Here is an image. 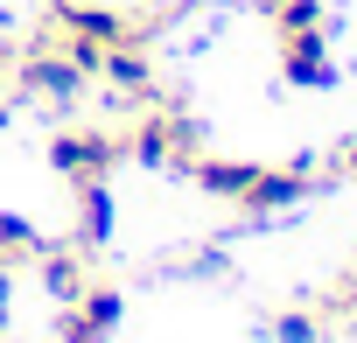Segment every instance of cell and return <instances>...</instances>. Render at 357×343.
Wrapping results in <instances>:
<instances>
[{"mask_svg": "<svg viewBox=\"0 0 357 343\" xmlns=\"http://www.w3.org/2000/svg\"><path fill=\"white\" fill-rule=\"evenodd\" d=\"M280 77H287L294 91H329V84H336V63H329V36H322V29L280 36Z\"/></svg>", "mask_w": 357, "mask_h": 343, "instance_id": "1", "label": "cell"}, {"mask_svg": "<svg viewBox=\"0 0 357 343\" xmlns=\"http://www.w3.org/2000/svg\"><path fill=\"white\" fill-rule=\"evenodd\" d=\"M119 329V287H84L77 301H63L56 315V336L63 343H105Z\"/></svg>", "mask_w": 357, "mask_h": 343, "instance_id": "2", "label": "cell"}, {"mask_svg": "<svg viewBox=\"0 0 357 343\" xmlns=\"http://www.w3.org/2000/svg\"><path fill=\"white\" fill-rule=\"evenodd\" d=\"M119 154H126V140H112V133H56V140H50V168H56V176H70V183L105 176Z\"/></svg>", "mask_w": 357, "mask_h": 343, "instance_id": "3", "label": "cell"}, {"mask_svg": "<svg viewBox=\"0 0 357 343\" xmlns=\"http://www.w3.org/2000/svg\"><path fill=\"white\" fill-rule=\"evenodd\" d=\"M22 91H29V98H43V105H77V98H84V70H77L63 49H56V56H50V49H36V56L22 63Z\"/></svg>", "mask_w": 357, "mask_h": 343, "instance_id": "4", "label": "cell"}, {"mask_svg": "<svg viewBox=\"0 0 357 343\" xmlns=\"http://www.w3.org/2000/svg\"><path fill=\"white\" fill-rule=\"evenodd\" d=\"M308 197V161H294V168H259V176L245 183V197H238V211L245 218H273V211H294Z\"/></svg>", "mask_w": 357, "mask_h": 343, "instance_id": "5", "label": "cell"}, {"mask_svg": "<svg viewBox=\"0 0 357 343\" xmlns=\"http://www.w3.org/2000/svg\"><path fill=\"white\" fill-rule=\"evenodd\" d=\"M56 22L63 36H84V43H140L133 22L119 8H98V0H56Z\"/></svg>", "mask_w": 357, "mask_h": 343, "instance_id": "6", "label": "cell"}, {"mask_svg": "<svg viewBox=\"0 0 357 343\" xmlns=\"http://www.w3.org/2000/svg\"><path fill=\"white\" fill-rule=\"evenodd\" d=\"M190 140H197V133L175 119V112H154V119H140V133H133V147H126V154H140L147 168H161V161H183V154H190Z\"/></svg>", "mask_w": 357, "mask_h": 343, "instance_id": "7", "label": "cell"}, {"mask_svg": "<svg viewBox=\"0 0 357 343\" xmlns=\"http://www.w3.org/2000/svg\"><path fill=\"white\" fill-rule=\"evenodd\" d=\"M98 77H105V84H119L126 98H154V70H147V56H140L133 43H112V49H105V63H98Z\"/></svg>", "mask_w": 357, "mask_h": 343, "instance_id": "8", "label": "cell"}, {"mask_svg": "<svg viewBox=\"0 0 357 343\" xmlns=\"http://www.w3.org/2000/svg\"><path fill=\"white\" fill-rule=\"evenodd\" d=\"M77 238L84 245H105L112 238V190H105V176H84L77 183Z\"/></svg>", "mask_w": 357, "mask_h": 343, "instance_id": "9", "label": "cell"}, {"mask_svg": "<svg viewBox=\"0 0 357 343\" xmlns=\"http://www.w3.org/2000/svg\"><path fill=\"white\" fill-rule=\"evenodd\" d=\"M36 273H43V294L63 308V301H77L91 280H84V259L77 252H36Z\"/></svg>", "mask_w": 357, "mask_h": 343, "instance_id": "10", "label": "cell"}, {"mask_svg": "<svg viewBox=\"0 0 357 343\" xmlns=\"http://www.w3.org/2000/svg\"><path fill=\"white\" fill-rule=\"evenodd\" d=\"M252 176H259L252 161H197V183H204L211 197H231V204L245 197V183H252Z\"/></svg>", "mask_w": 357, "mask_h": 343, "instance_id": "11", "label": "cell"}, {"mask_svg": "<svg viewBox=\"0 0 357 343\" xmlns=\"http://www.w3.org/2000/svg\"><path fill=\"white\" fill-rule=\"evenodd\" d=\"M0 252H43V238H36V224H22V218H0Z\"/></svg>", "mask_w": 357, "mask_h": 343, "instance_id": "12", "label": "cell"}, {"mask_svg": "<svg viewBox=\"0 0 357 343\" xmlns=\"http://www.w3.org/2000/svg\"><path fill=\"white\" fill-rule=\"evenodd\" d=\"M315 315H273V343H315Z\"/></svg>", "mask_w": 357, "mask_h": 343, "instance_id": "13", "label": "cell"}, {"mask_svg": "<svg viewBox=\"0 0 357 343\" xmlns=\"http://www.w3.org/2000/svg\"><path fill=\"white\" fill-rule=\"evenodd\" d=\"M343 161H350V168H357V147H350V154H343Z\"/></svg>", "mask_w": 357, "mask_h": 343, "instance_id": "14", "label": "cell"}, {"mask_svg": "<svg viewBox=\"0 0 357 343\" xmlns=\"http://www.w3.org/2000/svg\"><path fill=\"white\" fill-rule=\"evenodd\" d=\"M0 329H8V315H0Z\"/></svg>", "mask_w": 357, "mask_h": 343, "instance_id": "15", "label": "cell"}, {"mask_svg": "<svg viewBox=\"0 0 357 343\" xmlns=\"http://www.w3.org/2000/svg\"><path fill=\"white\" fill-rule=\"evenodd\" d=\"M0 119H8V105H0Z\"/></svg>", "mask_w": 357, "mask_h": 343, "instance_id": "16", "label": "cell"}]
</instances>
